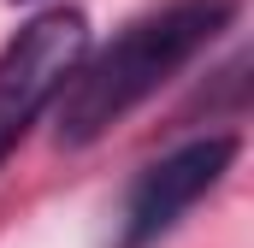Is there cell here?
<instances>
[{
  "mask_svg": "<svg viewBox=\"0 0 254 248\" xmlns=\"http://www.w3.org/2000/svg\"><path fill=\"white\" fill-rule=\"evenodd\" d=\"M231 18H237V0H172V6L136 18L113 48H101L95 60L71 71V83L60 89L54 142L60 148L101 142L148 95H160L219 30H231Z\"/></svg>",
  "mask_w": 254,
  "mask_h": 248,
  "instance_id": "1",
  "label": "cell"
},
{
  "mask_svg": "<svg viewBox=\"0 0 254 248\" xmlns=\"http://www.w3.org/2000/svg\"><path fill=\"white\" fill-rule=\"evenodd\" d=\"M83 54H89V24H83V12H65V6L30 18L6 42V54H0V160L60 101V89L83 65Z\"/></svg>",
  "mask_w": 254,
  "mask_h": 248,
  "instance_id": "2",
  "label": "cell"
},
{
  "mask_svg": "<svg viewBox=\"0 0 254 248\" xmlns=\"http://www.w3.org/2000/svg\"><path fill=\"white\" fill-rule=\"evenodd\" d=\"M237 136H195L184 148H172L166 160H154L125 195V219H119V248H148L160 243L207 189L225 184V172L237 166Z\"/></svg>",
  "mask_w": 254,
  "mask_h": 248,
  "instance_id": "3",
  "label": "cell"
}]
</instances>
